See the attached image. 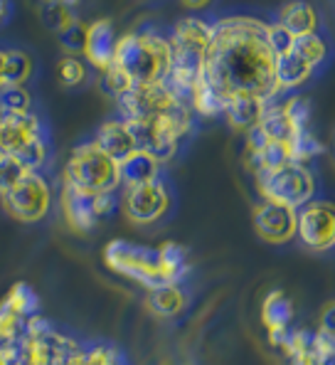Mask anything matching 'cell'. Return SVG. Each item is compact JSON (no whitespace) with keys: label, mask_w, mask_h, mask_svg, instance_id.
Here are the masks:
<instances>
[{"label":"cell","mask_w":335,"mask_h":365,"mask_svg":"<svg viewBox=\"0 0 335 365\" xmlns=\"http://www.w3.org/2000/svg\"><path fill=\"white\" fill-rule=\"evenodd\" d=\"M131 87H133V82L128 79V74L123 72V69H118L116 64H111L109 69L101 72V89H104L109 96H113V99L123 96Z\"/></svg>","instance_id":"cell-34"},{"label":"cell","mask_w":335,"mask_h":365,"mask_svg":"<svg viewBox=\"0 0 335 365\" xmlns=\"http://www.w3.org/2000/svg\"><path fill=\"white\" fill-rule=\"evenodd\" d=\"M116 32H113V23L109 18L94 20L86 30V45H84V57L94 69L104 72L113 64V55H116Z\"/></svg>","instance_id":"cell-14"},{"label":"cell","mask_w":335,"mask_h":365,"mask_svg":"<svg viewBox=\"0 0 335 365\" xmlns=\"http://www.w3.org/2000/svg\"><path fill=\"white\" fill-rule=\"evenodd\" d=\"M86 30H89V25H84L82 20L74 18L72 23L67 25V28L59 32V42H62L64 50H69V55H74V52H79V50L84 52V45H86Z\"/></svg>","instance_id":"cell-35"},{"label":"cell","mask_w":335,"mask_h":365,"mask_svg":"<svg viewBox=\"0 0 335 365\" xmlns=\"http://www.w3.org/2000/svg\"><path fill=\"white\" fill-rule=\"evenodd\" d=\"M3 69H5V50H0V87H3Z\"/></svg>","instance_id":"cell-41"},{"label":"cell","mask_w":335,"mask_h":365,"mask_svg":"<svg viewBox=\"0 0 335 365\" xmlns=\"http://www.w3.org/2000/svg\"><path fill=\"white\" fill-rule=\"evenodd\" d=\"M160 178V160L148 151H133L118 163V182L123 187H136Z\"/></svg>","instance_id":"cell-18"},{"label":"cell","mask_w":335,"mask_h":365,"mask_svg":"<svg viewBox=\"0 0 335 365\" xmlns=\"http://www.w3.org/2000/svg\"><path fill=\"white\" fill-rule=\"evenodd\" d=\"M0 116H3V114H0Z\"/></svg>","instance_id":"cell-45"},{"label":"cell","mask_w":335,"mask_h":365,"mask_svg":"<svg viewBox=\"0 0 335 365\" xmlns=\"http://www.w3.org/2000/svg\"><path fill=\"white\" fill-rule=\"evenodd\" d=\"M182 5H185L187 10H202V8H207L212 0H180Z\"/></svg>","instance_id":"cell-39"},{"label":"cell","mask_w":335,"mask_h":365,"mask_svg":"<svg viewBox=\"0 0 335 365\" xmlns=\"http://www.w3.org/2000/svg\"><path fill=\"white\" fill-rule=\"evenodd\" d=\"M74 20V15L69 13V8L64 3H52V5H45V23L50 30H55L57 35L67 28L69 23Z\"/></svg>","instance_id":"cell-37"},{"label":"cell","mask_w":335,"mask_h":365,"mask_svg":"<svg viewBox=\"0 0 335 365\" xmlns=\"http://www.w3.org/2000/svg\"><path fill=\"white\" fill-rule=\"evenodd\" d=\"M257 182L264 200L291 207V210L304 207L316 195V175L308 165L301 163H286L277 170L259 173Z\"/></svg>","instance_id":"cell-5"},{"label":"cell","mask_w":335,"mask_h":365,"mask_svg":"<svg viewBox=\"0 0 335 365\" xmlns=\"http://www.w3.org/2000/svg\"><path fill=\"white\" fill-rule=\"evenodd\" d=\"M284 101V109H286V116H289L291 126H294V131H306L308 128V121H311V101H308V96L304 94H294L289 96V99H281Z\"/></svg>","instance_id":"cell-32"},{"label":"cell","mask_w":335,"mask_h":365,"mask_svg":"<svg viewBox=\"0 0 335 365\" xmlns=\"http://www.w3.org/2000/svg\"><path fill=\"white\" fill-rule=\"evenodd\" d=\"M45 136H50V133H47L45 121L37 116V111L0 116V153L15 155L18 151H23L28 143Z\"/></svg>","instance_id":"cell-11"},{"label":"cell","mask_w":335,"mask_h":365,"mask_svg":"<svg viewBox=\"0 0 335 365\" xmlns=\"http://www.w3.org/2000/svg\"><path fill=\"white\" fill-rule=\"evenodd\" d=\"M160 259H163V267L170 277L172 284H180V279L187 274V250L177 242H163L158 247Z\"/></svg>","instance_id":"cell-27"},{"label":"cell","mask_w":335,"mask_h":365,"mask_svg":"<svg viewBox=\"0 0 335 365\" xmlns=\"http://www.w3.org/2000/svg\"><path fill=\"white\" fill-rule=\"evenodd\" d=\"M274 52L267 40V23L249 15H230L212 25L205 57V79L220 94H257L277 99Z\"/></svg>","instance_id":"cell-1"},{"label":"cell","mask_w":335,"mask_h":365,"mask_svg":"<svg viewBox=\"0 0 335 365\" xmlns=\"http://www.w3.org/2000/svg\"><path fill=\"white\" fill-rule=\"evenodd\" d=\"M254 230L269 245H286L296 237V210L262 200L254 207Z\"/></svg>","instance_id":"cell-10"},{"label":"cell","mask_w":335,"mask_h":365,"mask_svg":"<svg viewBox=\"0 0 335 365\" xmlns=\"http://www.w3.org/2000/svg\"><path fill=\"white\" fill-rule=\"evenodd\" d=\"M267 40H269V47H272L274 57L286 55V52H294V40H296V37L291 35L284 25H279V23L267 25Z\"/></svg>","instance_id":"cell-36"},{"label":"cell","mask_w":335,"mask_h":365,"mask_svg":"<svg viewBox=\"0 0 335 365\" xmlns=\"http://www.w3.org/2000/svg\"><path fill=\"white\" fill-rule=\"evenodd\" d=\"M296 237L308 250L326 252L335 247V202L311 200L296 210Z\"/></svg>","instance_id":"cell-7"},{"label":"cell","mask_w":335,"mask_h":365,"mask_svg":"<svg viewBox=\"0 0 335 365\" xmlns=\"http://www.w3.org/2000/svg\"><path fill=\"white\" fill-rule=\"evenodd\" d=\"M321 334H326V336H331L333 341H335V299L333 302H328L326 304V309H323V314H321Z\"/></svg>","instance_id":"cell-38"},{"label":"cell","mask_w":335,"mask_h":365,"mask_svg":"<svg viewBox=\"0 0 335 365\" xmlns=\"http://www.w3.org/2000/svg\"><path fill=\"white\" fill-rule=\"evenodd\" d=\"M148 309L150 314L160 316V319H175L187 309V292L180 284H165V287L150 289Z\"/></svg>","instance_id":"cell-22"},{"label":"cell","mask_w":335,"mask_h":365,"mask_svg":"<svg viewBox=\"0 0 335 365\" xmlns=\"http://www.w3.org/2000/svg\"><path fill=\"white\" fill-rule=\"evenodd\" d=\"M170 40L172 50H182V52H195V55L207 57V47L212 40V25L205 23L200 18H182L175 23Z\"/></svg>","instance_id":"cell-17"},{"label":"cell","mask_w":335,"mask_h":365,"mask_svg":"<svg viewBox=\"0 0 335 365\" xmlns=\"http://www.w3.org/2000/svg\"><path fill=\"white\" fill-rule=\"evenodd\" d=\"M35 62L23 50H5V69H3V87H25L32 79Z\"/></svg>","instance_id":"cell-24"},{"label":"cell","mask_w":335,"mask_h":365,"mask_svg":"<svg viewBox=\"0 0 335 365\" xmlns=\"http://www.w3.org/2000/svg\"><path fill=\"white\" fill-rule=\"evenodd\" d=\"M187 104H190L192 114L210 116V119H212V116H222L225 104H227V96L220 94V91L215 89L212 84L205 79V74H202V79H200L195 87H192Z\"/></svg>","instance_id":"cell-23"},{"label":"cell","mask_w":335,"mask_h":365,"mask_svg":"<svg viewBox=\"0 0 335 365\" xmlns=\"http://www.w3.org/2000/svg\"><path fill=\"white\" fill-rule=\"evenodd\" d=\"M15 158H18L28 170H32V173H42V168L50 163V136L37 138V141L28 143L23 151L15 153Z\"/></svg>","instance_id":"cell-30"},{"label":"cell","mask_w":335,"mask_h":365,"mask_svg":"<svg viewBox=\"0 0 335 365\" xmlns=\"http://www.w3.org/2000/svg\"><path fill=\"white\" fill-rule=\"evenodd\" d=\"M3 304L25 321L32 319V316H37V311H40V299H37V294L32 292L28 284H15V287L10 289L8 297H5Z\"/></svg>","instance_id":"cell-26"},{"label":"cell","mask_w":335,"mask_h":365,"mask_svg":"<svg viewBox=\"0 0 335 365\" xmlns=\"http://www.w3.org/2000/svg\"><path fill=\"white\" fill-rule=\"evenodd\" d=\"M64 182L86 192L116 190L121 185L118 182V163L101 151L94 141L79 143L67 160Z\"/></svg>","instance_id":"cell-4"},{"label":"cell","mask_w":335,"mask_h":365,"mask_svg":"<svg viewBox=\"0 0 335 365\" xmlns=\"http://www.w3.org/2000/svg\"><path fill=\"white\" fill-rule=\"evenodd\" d=\"M257 131L264 141H277V143H286L291 136H294V126H291L289 116H286L284 101L269 99L267 109H264L262 119L257 123Z\"/></svg>","instance_id":"cell-21"},{"label":"cell","mask_w":335,"mask_h":365,"mask_svg":"<svg viewBox=\"0 0 335 365\" xmlns=\"http://www.w3.org/2000/svg\"><path fill=\"white\" fill-rule=\"evenodd\" d=\"M57 77H59V84H62V87L77 89L86 82L89 69H86V62L79 60L77 55H64L62 60L57 62Z\"/></svg>","instance_id":"cell-28"},{"label":"cell","mask_w":335,"mask_h":365,"mask_svg":"<svg viewBox=\"0 0 335 365\" xmlns=\"http://www.w3.org/2000/svg\"><path fill=\"white\" fill-rule=\"evenodd\" d=\"M45 5H52V3H59V0H42Z\"/></svg>","instance_id":"cell-43"},{"label":"cell","mask_w":335,"mask_h":365,"mask_svg":"<svg viewBox=\"0 0 335 365\" xmlns=\"http://www.w3.org/2000/svg\"><path fill=\"white\" fill-rule=\"evenodd\" d=\"M94 200H96V192L79 190V187L64 182L59 202H62V215H64V220H67L69 227L77 230V232H89V230L96 227L99 215H96Z\"/></svg>","instance_id":"cell-13"},{"label":"cell","mask_w":335,"mask_h":365,"mask_svg":"<svg viewBox=\"0 0 335 365\" xmlns=\"http://www.w3.org/2000/svg\"><path fill=\"white\" fill-rule=\"evenodd\" d=\"M294 302L284 289H272L262 302V326L267 329L269 343L281 348L286 336L291 334V324H294Z\"/></svg>","instance_id":"cell-12"},{"label":"cell","mask_w":335,"mask_h":365,"mask_svg":"<svg viewBox=\"0 0 335 365\" xmlns=\"http://www.w3.org/2000/svg\"><path fill=\"white\" fill-rule=\"evenodd\" d=\"M59 3H64V5H67V8H72V5H77L79 0H59Z\"/></svg>","instance_id":"cell-42"},{"label":"cell","mask_w":335,"mask_h":365,"mask_svg":"<svg viewBox=\"0 0 335 365\" xmlns=\"http://www.w3.org/2000/svg\"><path fill=\"white\" fill-rule=\"evenodd\" d=\"M316 67L308 64L304 57H299L296 52H286V55H279L274 60V84H277V91L286 89H299L304 87L308 79L313 77Z\"/></svg>","instance_id":"cell-19"},{"label":"cell","mask_w":335,"mask_h":365,"mask_svg":"<svg viewBox=\"0 0 335 365\" xmlns=\"http://www.w3.org/2000/svg\"><path fill=\"white\" fill-rule=\"evenodd\" d=\"M32 109V94L25 87H0V114H28Z\"/></svg>","instance_id":"cell-31"},{"label":"cell","mask_w":335,"mask_h":365,"mask_svg":"<svg viewBox=\"0 0 335 365\" xmlns=\"http://www.w3.org/2000/svg\"><path fill=\"white\" fill-rule=\"evenodd\" d=\"M113 64L123 69L133 84H160L170 74V40L153 30L128 32L118 37Z\"/></svg>","instance_id":"cell-2"},{"label":"cell","mask_w":335,"mask_h":365,"mask_svg":"<svg viewBox=\"0 0 335 365\" xmlns=\"http://www.w3.org/2000/svg\"><path fill=\"white\" fill-rule=\"evenodd\" d=\"M8 15H10V0H0V25L8 20Z\"/></svg>","instance_id":"cell-40"},{"label":"cell","mask_w":335,"mask_h":365,"mask_svg":"<svg viewBox=\"0 0 335 365\" xmlns=\"http://www.w3.org/2000/svg\"><path fill=\"white\" fill-rule=\"evenodd\" d=\"M28 173H30V170L25 168V165L20 163V160L15 158V155L0 153V197H3L5 192H8L10 187L15 185V182L23 180Z\"/></svg>","instance_id":"cell-33"},{"label":"cell","mask_w":335,"mask_h":365,"mask_svg":"<svg viewBox=\"0 0 335 365\" xmlns=\"http://www.w3.org/2000/svg\"><path fill=\"white\" fill-rule=\"evenodd\" d=\"M170 210V190L163 180L145 182V185L126 187L123 212L133 225H155Z\"/></svg>","instance_id":"cell-9"},{"label":"cell","mask_w":335,"mask_h":365,"mask_svg":"<svg viewBox=\"0 0 335 365\" xmlns=\"http://www.w3.org/2000/svg\"><path fill=\"white\" fill-rule=\"evenodd\" d=\"M0 200H3L5 210L20 222H40L52 210V187L45 175L30 170Z\"/></svg>","instance_id":"cell-6"},{"label":"cell","mask_w":335,"mask_h":365,"mask_svg":"<svg viewBox=\"0 0 335 365\" xmlns=\"http://www.w3.org/2000/svg\"><path fill=\"white\" fill-rule=\"evenodd\" d=\"M267 101L269 99L257 94H230L227 96L222 116L232 128L249 133L252 128H257L259 119H262L264 109H267Z\"/></svg>","instance_id":"cell-15"},{"label":"cell","mask_w":335,"mask_h":365,"mask_svg":"<svg viewBox=\"0 0 335 365\" xmlns=\"http://www.w3.org/2000/svg\"><path fill=\"white\" fill-rule=\"evenodd\" d=\"M104 262L111 272L131 279L150 292V289L172 284L168 277L158 247L133 245L128 240H111L104 247Z\"/></svg>","instance_id":"cell-3"},{"label":"cell","mask_w":335,"mask_h":365,"mask_svg":"<svg viewBox=\"0 0 335 365\" xmlns=\"http://www.w3.org/2000/svg\"><path fill=\"white\" fill-rule=\"evenodd\" d=\"M294 52L299 57H304L308 64L318 67L321 62H326L328 57V42L323 40L318 32H311V35H301L294 40Z\"/></svg>","instance_id":"cell-29"},{"label":"cell","mask_w":335,"mask_h":365,"mask_svg":"<svg viewBox=\"0 0 335 365\" xmlns=\"http://www.w3.org/2000/svg\"><path fill=\"white\" fill-rule=\"evenodd\" d=\"M177 96L172 94L165 82L160 84H133L123 96H118V114L121 121H143L163 114L170 106L177 104Z\"/></svg>","instance_id":"cell-8"},{"label":"cell","mask_w":335,"mask_h":365,"mask_svg":"<svg viewBox=\"0 0 335 365\" xmlns=\"http://www.w3.org/2000/svg\"><path fill=\"white\" fill-rule=\"evenodd\" d=\"M277 23L284 25L294 37H301L318 32L321 18H318V10L313 8V3H308V0H289L279 8Z\"/></svg>","instance_id":"cell-20"},{"label":"cell","mask_w":335,"mask_h":365,"mask_svg":"<svg viewBox=\"0 0 335 365\" xmlns=\"http://www.w3.org/2000/svg\"><path fill=\"white\" fill-rule=\"evenodd\" d=\"M333 153H335V143H333Z\"/></svg>","instance_id":"cell-44"},{"label":"cell","mask_w":335,"mask_h":365,"mask_svg":"<svg viewBox=\"0 0 335 365\" xmlns=\"http://www.w3.org/2000/svg\"><path fill=\"white\" fill-rule=\"evenodd\" d=\"M286 151H289V160L291 163H301L308 165L316 155L323 153V143L313 136L311 131H299L286 141Z\"/></svg>","instance_id":"cell-25"},{"label":"cell","mask_w":335,"mask_h":365,"mask_svg":"<svg viewBox=\"0 0 335 365\" xmlns=\"http://www.w3.org/2000/svg\"><path fill=\"white\" fill-rule=\"evenodd\" d=\"M94 143L101 148L109 158H113L116 163H121L123 158H128L136 148V141H133V133L128 128L126 121L121 119H109L99 126L94 136Z\"/></svg>","instance_id":"cell-16"}]
</instances>
